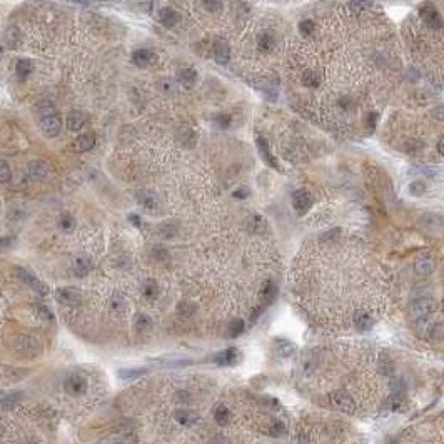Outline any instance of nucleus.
I'll return each instance as SVG.
<instances>
[{"instance_id": "obj_52", "label": "nucleus", "mask_w": 444, "mask_h": 444, "mask_svg": "<svg viewBox=\"0 0 444 444\" xmlns=\"http://www.w3.org/2000/svg\"><path fill=\"white\" fill-rule=\"evenodd\" d=\"M216 124L219 125L221 129H226L231 125V116H227V114H221V116L216 117Z\"/></svg>"}, {"instance_id": "obj_16", "label": "nucleus", "mask_w": 444, "mask_h": 444, "mask_svg": "<svg viewBox=\"0 0 444 444\" xmlns=\"http://www.w3.org/2000/svg\"><path fill=\"white\" fill-rule=\"evenodd\" d=\"M212 361L219 366H234L239 361V351L236 347H229L226 351L217 352L216 356L212 358Z\"/></svg>"}, {"instance_id": "obj_26", "label": "nucleus", "mask_w": 444, "mask_h": 444, "mask_svg": "<svg viewBox=\"0 0 444 444\" xmlns=\"http://www.w3.org/2000/svg\"><path fill=\"white\" fill-rule=\"evenodd\" d=\"M294 344L286 341V339H276L274 341V351L279 354L281 358H289L294 352Z\"/></svg>"}, {"instance_id": "obj_43", "label": "nucleus", "mask_w": 444, "mask_h": 444, "mask_svg": "<svg viewBox=\"0 0 444 444\" xmlns=\"http://www.w3.org/2000/svg\"><path fill=\"white\" fill-rule=\"evenodd\" d=\"M202 5L207 12L217 14V12H221L224 7V0H202Z\"/></svg>"}, {"instance_id": "obj_31", "label": "nucleus", "mask_w": 444, "mask_h": 444, "mask_svg": "<svg viewBox=\"0 0 444 444\" xmlns=\"http://www.w3.org/2000/svg\"><path fill=\"white\" fill-rule=\"evenodd\" d=\"M160 292V287L157 284V281L154 279H147L142 286V294L144 297H147V299H155V297L159 296Z\"/></svg>"}, {"instance_id": "obj_34", "label": "nucleus", "mask_w": 444, "mask_h": 444, "mask_svg": "<svg viewBox=\"0 0 444 444\" xmlns=\"http://www.w3.org/2000/svg\"><path fill=\"white\" fill-rule=\"evenodd\" d=\"M152 319H150L149 314H144V312H140V314L135 316V329H137L139 332H145L149 331L150 327H152Z\"/></svg>"}, {"instance_id": "obj_51", "label": "nucleus", "mask_w": 444, "mask_h": 444, "mask_svg": "<svg viewBox=\"0 0 444 444\" xmlns=\"http://www.w3.org/2000/svg\"><path fill=\"white\" fill-rule=\"evenodd\" d=\"M431 337L437 339V341L444 339V322H437L436 326L431 329Z\"/></svg>"}, {"instance_id": "obj_50", "label": "nucleus", "mask_w": 444, "mask_h": 444, "mask_svg": "<svg viewBox=\"0 0 444 444\" xmlns=\"http://www.w3.org/2000/svg\"><path fill=\"white\" fill-rule=\"evenodd\" d=\"M159 88L165 94L174 92V82H172L169 77H164V79H160V82H159Z\"/></svg>"}, {"instance_id": "obj_40", "label": "nucleus", "mask_w": 444, "mask_h": 444, "mask_svg": "<svg viewBox=\"0 0 444 444\" xmlns=\"http://www.w3.org/2000/svg\"><path fill=\"white\" fill-rule=\"evenodd\" d=\"M177 311H179L181 316L191 317L197 311V306L191 301H182V302H179V306H177Z\"/></svg>"}, {"instance_id": "obj_24", "label": "nucleus", "mask_w": 444, "mask_h": 444, "mask_svg": "<svg viewBox=\"0 0 444 444\" xmlns=\"http://www.w3.org/2000/svg\"><path fill=\"white\" fill-rule=\"evenodd\" d=\"M137 199H139V204H140V206L145 207V209H149V211H154V209L159 206L157 196H155L154 192H150V191H142V192H140V194L137 196Z\"/></svg>"}, {"instance_id": "obj_28", "label": "nucleus", "mask_w": 444, "mask_h": 444, "mask_svg": "<svg viewBox=\"0 0 444 444\" xmlns=\"http://www.w3.org/2000/svg\"><path fill=\"white\" fill-rule=\"evenodd\" d=\"M177 137H179V142L184 147H194L196 145V132L191 127H182L177 132Z\"/></svg>"}, {"instance_id": "obj_10", "label": "nucleus", "mask_w": 444, "mask_h": 444, "mask_svg": "<svg viewBox=\"0 0 444 444\" xmlns=\"http://www.w3.org/2000/svg\"><path fill=\"white\" fill-rule=\"evenodd\" d=\"M214 59L221 65H226L227 62L231 60V45H229L227 40L224 39L216 40V44H214Z\"/></svg>"}, {"instance_id": "obj_1", "label": "nucleus", "mask_w": 444, "mask_h": 444, "mask_svg": "<svg viewBox=\"0 0 444 444\" xmlns=\"http://www.w3.org/2000/svg\"><path fill=\"white\" fill-rule=\"evenodd\" d=\"M14 351L20 358H35L42 352V344L37 337L20 334L14 339Z\"/></svg>"}, {"instance_id": "obj_25", "label": "nucleus", "mask_w": 444, "mask_h": 444, "mask_svg": "<svg viewBox=\"0 0 444 444\" xmlns=\"http://www.w3.org/2000/svg\"><path fill=\"white\" fill-rule=\"evenodd\" d=\"M354 324H356V327L359 329V331H368V329L374 326V319L371 317L369 312L359 311V312H356V316H354Z\"/></svg>"}, {"instance_id": "obj_8", "label": "nucleus", "mask_w": 444, "mask_h": 444, "mask_svg": "<svg viewBox=\"0 0 444 444\" xmlns=\"http://www.w3.org/2000/svg\"><path fill=\"white\" fill-rule=\"evenodd\" d=\"M64 388L70 396H82V394L87 393L88 383H87V379L83 378V376L72 374V376H69V378L65 379Z\"/></svg>"}, {"instance_id": "obj_45", "label": "nucleus", "mask_w": 444, "mask_h": 444, "mask_svg": "<svg viewBox=\"0 0 444 444\" xmlns=\"http://www.w3.org/2000/svg\"><path fill=\"white\" fill-rule=\"evenodd\" d=\"M268 432H269V436H273V437H281V436H284V434H286V424H284V422L276 421V422H273V424L269 426Z\"/></svg>"}, {"instance_id": "obj_22", "label": "nucleus", "mask_w": 444, "mask_h": 444, "mask_svg": "<svg viewBox=\"0 0 444 444\" xmlns=\"http://www.w3.org/2000/svg\"><path fill=\"white\" fill-rule=\"evenodd\" d=\"M257 149H259L260 155H262V159L265 160V164H269L271 167H274V169H278V170H279V164H278V162H276L274 155L271 154L269 145H268V140H265L264 137H260V135L257 137Z\"/></svg>"}, {"instance_id": "obj_3", "label": "nucleus", "mask_w": 444, "mask_h": 444, "mask_svg": "<svg viewBox=\"0 0 444 444\" xmlns=\"http://www.w3.org/2000/svg\"><path fill=\"white\" fill-rule=\"evenodd\" d=\"M419 15H421V19L424 20V24L429 25L431 29H434V30L442 29V25H444L442 17H441L439 10L436 9V5L432 2L421 4L419 5Z\"/></svg>"}, {"instance_id": "obj_64", "label": "nucleus", "mask_w": 444, "mask_h": 444, "mask_svg": "<svg viewBox=\"0 0 444 444\" xmlns=\"http://www.w3.org/2000/svg\"><path fill=\"white\" fill-rule=\"evenodd\" d=\"M77 2H85V0H77Z\"/></svg>"}, {"instance_id": "obj_62", "label": "nucleus", "mask_w": 444, "mask_h": 444, "mask_svg": "<svg viewBox=\"0 0 444 444\" xmlns=\"http://www.w3.org/2000/svg\"><path fill=\"white\" fill-rule=\"evenodd\" d=\"M12 242L10 241V237H4V239H0V247H7V245Z\"/></svg>"}, {"instance_id": "obj_58", "label": "nucleus", "mask_w": 444, "mask_h": 444, "mask_svg": "<svg viewBox=\"0 0 444 444\" xmlns=\"http://www.w3.org/2000/svg\"><path fill=\"white\" fill-rule=\"evenodd\" d=\"M296 444H309V439H307V434L304 431H299L296 434Z\"/></svg>"}, {"instance_id": "obj_14", "label": "nucleus", "mask_w": 444, "mask_h": 444, "mask_svg": "<svg viewBox=\"0 0 444 444\" xmlns=\"http://www.w3.org/2000/svg\"><path fill=\"white\" fill-rule=\"evenodd\" d=\"M99 444H135V436L129 431H117L102 437Z\"/></svg>"}, {"instance_id": "obj_4", "label": "nucleus", "mask_w": 444, "mask_h": 444, "mask_svg": "<svg viewBox=\"0 0 444 444\" xmlns=\"http://www.w3.org/2000/svg\"><path fill=\"white\" fill-rule=\"evenodd\" d=\"M329 403L336 407V409L347 412V414H351V412H354V409H356V401H354L352 396L346 393V391H332V393L329 394Z\"/></svg>"}, {"instance_id": "obj_48", "label": "nucleus", "mask_w": 444, "mask_h": 444, "mask_svg": "<svg viewBox=\"0 0 444 444\" xmlns=\"http://www.w3.org/2000/svg\"><path fill=\"white\" fill-rule=\"evenodd\" d=\"M20 399H22V394L20 393H12V394H9L7 398H4V401H2V404H4V407H14V406H17L19 403H20Z\"/></svg>"}, {"instance_id": "obj_21", "label": "nucleus", "mask_w": 444, "mask_h": 444, "mask_svg": "<svg viewBox=\"0 0 444 444\" xmlns=\"http://www.w3.org/2000/svg\"><path fill=\"white\" fill-rule=\"evenodd\" d=\"M91 269H92V262H91V259L85 257V255L75 257L74 264H72V271H74V274L77 276V278H85V276L91 273Z\"/></svg>"}, {"instance_id": "obj_2", "label": "nucleus", "mask_w": 444, "mask_h": 444, "mask_svg": "<svg viewBox=\"0 0 444 444\" xmlns=\"http://www.w3.org/2000/svg\"><path fill=\"white\" fill-rule=\"evenodd\" d=\"M434 309H436L434 301L429 299V297H421V299H417V301H414L411 304L409 316H411V319L414 322H421V321L427 319V317L432 314V311H434Z\"/></svg>"}, {"instance_id": "obj_30", "label": "nucleus", "mask_w": 444, "mask_h": 444, "mask_svg": "<svg viewBox=\"0 0 444 444\" xmlns=\"http://www.w3.org/2000/svg\"><path fill=\"white\" fill-rule=\"evenodd\" d=\"M388 407L391 411H396V412H401L406 409V399L404 396L401 393H393L391 394V398L388 399Z\"/></svg>"}, {"instance_id": "obj_54", "label": "nucleus", "mask_w": 444, "mask_h": 444, "mask_svg": "<svg viewBox=\"0 0 444 444\" xmlns=\"http://www.w3.org/2000/svg\"><path fill=\"white\" fill-rule=\"evenodd\" d=\"M122 307H124V301L119 296H114L111 299V309L117 312V311H122Z\"/></svg>"}, {"instance_id": "obj_53", "label": "nucleus", "mask_w": 444, "mask_h": 444, "mask_svg": "<svg viewBox=\"0 0 444 444\" xmlns=\"http://www.w3.org/2000/svg\"><path fill=\"white\" fill-rule=\"evenodd\" d=\"M175 232H177V227L174 226V224H165L164 227H162V234H164V237H167V239H170L172 236H175Z\"/></svg>"}, {"instance_id": "obj_41", "label": "nucleus", "mask_w": 444, "mask_h": 444, "mask_svg": "<svg viewBox=\"0 0 444 444\" xmlns=\"http://www.w3.org/2000/svg\"><path fill=\"white\" fill-rule=\"evenodd\" d=\"M59 226H60L62 231H67V232L74 231V227H75V219H74V216H70V214H62L60 221H59Z\"/></svg>"}, {"instance_id": "obj_32", "label": "nucleus", "mask_w": 444, "mask_h": 444, "mask_svg": "<svg viewBox=\"0 0 444 444\" xmlns=\"http://www.w3.org/2000/svg\"><path fill=\"white\" fill-rule=\"evenodd\" d=\"M302 83H304L306 87H309V88L319 87V83H321V75L317 74L316 70L307 69V70L304 72V74H302Z\"/></svg>"}, {"instance_id": "obj_37", "label": "nucleus", "mask_w": 444, "mask_h": 444, "mask_svg": "<svg viewBox=\"0 0 444 444\" xmlns=\"http://www.w3.org/2000/svg\"><path fill=\"white\" fill-rule=\"evenodd\" d=\"M244 329H245V324L242 319H234V321H231V324H229L227 334H229V337H232V339L239 337L244 332Z\"/></svg>"}, {"instance_id": "obj_7", "label": "nucleus", "mask_w": 444, "mask_h": 444, "mask_svg": "<svg viewBox=\"0 0 444 444\" xmlns=\"http://www.w3.org/2000/svg\"><path fill=\"white\" fill-rule=\"evenodd\" d=\"M292 207H294V211L299 214V216H304L312 207L311 192L307 189H297L294 194H292Z\"/></svg>"}, {"instance_id": "obj_19", "label": "nucleus", "mask_w": 444, "mask_h": 444, "mask_svg": "<svg viewBox=\"0 0 444 444\" xmlns=\"http://www.w3.org/2000/svg\"><path fill=\"white\" fill-rule=\"evenodd\" d=\"M177 82L181 83V87L192 88L197 82V72L191 69V67H186V69L179 70V74H177Z\"/></svg>"}, {"instance_id": "obj_27", "label": "nucleus", "mask_w": 444, "mask_h": 444, "mask_svg": "<svg viewBox=\"0 0 444 444\" xmlns=\"http://www.w3.org/2000/svg\"><path fill=\"white\" fill-rule=\"evenodd\" d=\"M34 70V64L32 60L29 59H20L17 60V64H15V74H17L19 79H27V77L32 74Z\"/></svg>"}, {"instance_id": "obj_9", "label": "nucleus", "mask_w": 444, "mask_h": 444, "mask_svg": "<svg viewBox=\"0 0 444 444\" xmlns=\"http://www.w3.org/2000/svg\"><path fill=\"white\" fill-rule=\"evenodd\" d=\"M49 172H50V165L47 164L45 160H42V159L32 160L27 165V174H29V177L32 181H42V179H45V177L49 175Z\"/></svg>"}, {"instance_id": "obj_18", "label": "nucleus", "mask_w": 444, "mask_h": 444, "mask_svg": "<svg viewBox=\"0 0 444 444\" xmlns=\"http://www.w3.org/2000/svg\"><path fill=\"white\" fill-rule=\"evenodd\" d=\"M94 144H96V135L82 134L72 142V149H74L75 152H87V150H91L94 147Z\"/></svg>"}, {"instance_id": "obj_6", "label": "nucleus", "mask_w": 444, "mask_h": 444, "mask_svg": "<svg viewBox=\"0 0 444 444\" xmlns=\"http://www.w3.org/2000/svg\"><path fill=\"white\" fill-rule=\"evenodd\" d=\"M39 127L45 137H57L62 130V119L59 114H50V116L39 119Z\"/></svg>"}, {"instance_id": "obj_55", "label": "nucleus", "mask_w": 444, "mask_h": 444, "mask_svg": "<svg viewBox=\"0 0 444 444\" xmlns=\"http://www.w3.org/2000/svg\"><path fill=\"white\" fill-rule=\"evenodd\" d=\"M431 116L436 119V121L444 122V106H437L431 111Z\"/></svg>"}, {"instance_id": "obj_17", "label": "nucleus", "mask_w": 444, "mask_h": 444, "mask_svg": "<svg viewBox=\"0 0 444 444\" xmlns=\"http://www.w3.org/2000/svg\"><path fill=\"white\" fill-rule=\"evenodd\" d=\"M436 269V260L431 257V255H421V257L416 259L414 262V271L419 276H429L434 273Z\"/></svg>"}, {"instance_id": "obj_56", "label": "nucleus", "mask_w": 444, "mask_h": 444, "mask_svg": "<svg viewBox=\"0 0 444 444\" xmlns=\"http://www.w3.org/2000/svg\"><path fill=\"white\" fill-rule=\"evenodd\" d=\"M339 234H341V229H332V231L326 232L322 236V241H334V239L339 237Z\"/></svg>"}, {"instance_id": "obj_59", "label": "nucleus", "mask_w": 444, "mask_h": 444, "mask_svg": "<svg viewBox=\"0 0 444 444\" xmlns=\"http://www.w3.org/2000/svg\"><path fill=\"white\" fill-rule=\"evenodd\" d=\"M376 122H378V114H376V112H371V114H369V125H371V129H374V127H376Z\"/></svg>"}, {"instance_id": "obj_49", "label": "nucleus", "mask_w": 444, "mask_h": 444, "mask_svg": "<svg viewBox=\"0 0 444 444\" xmlns=\"http://www.w3.org/2000/svg\"><path fill=\"white\" fill-rule=\"evenodd\" d=\"M10 177H12L10 165L5 160H0V182H9Z\"/></svg>"}, {"instance_id": "obj_63", "label": "nucleus", "mask_w": 444, "mask_h": 444, "mask_svg": "<svg viewBox=\"0 0 444 444\" xmlns=\"http://www.w3.org/2000/svg\"><path fill=\"white\" fill-rule=\"evenodd\" d=\"M388 444H399V442H398V441H389Z\"/></svg>"}, {"instance_id": "obj_57", "label": "nucleus", "mask_w": 444, "mask_h": 444, "mask_svg": "<svg viewBox=\"0 0 444 444\" xmlns=\"http://www.w3.org/2000/svg\"><path fill=\"white\" fill-rule=\"evenodd\" d=\"M249 196V191L247 189H244V187H241V189H237V191H234L232 192V197L234 199H245V197Z\"/></svg>"}, {"instance_id": "obj_29", "label": "nucleus", "mask_w": 444, "mask_h": 444, "mask_svg": "<svg viewBox=\"0 0 444 444\" xmlns=\"http://www.w3.org/2000/svg\"><path fill=\"white\" fill-rule=\"evenodd\" d=\"M214 419L219 426H226L229 421H231V411H229L227 406L224 404H217L216 409H214Z\"/></svg>"}, {"instance_id": "obj_46", "label": "nucleus", "mask_w": 444, "mask_h": 444, "mask_svg": "<svg viewBox=\"0 0 444 444\" xmlns=\"http://www.w3.org/2000/svg\"><path fill=\"white\" fill-rule=\"evenodd\" d=\"M349 7L354 12H363V10L373 7V0H349Z\"/></svg>"}, {"instance_id": "obj_11", "label": "nucleus", "mask_w": 444, "mask_h": 444, "mask_svg": "<svg viewBox=\"0 0 444 444\" xmlns=\"http://www.w3.org/2000/svg\"><path fill=\"white\" fill-rule=\"evenodd\" d=\"M157 17H159V22L167 29L175 27V25L181 22V14L172 7H162L159 10Z\"/></svg>"}, {"instance_id": "obj_38", "label": "nucleus", "mask_w": 444, "mask_h": 444, "mask_svg": "<svg viewBox=\"0 0 444 444\" xmlns=\"http://www.w3.org/2000/svg\"><path fill=\"white\" fill-rule=\"evenodd\" d=\"M426 184H424V181H412L411 184H409V187H407V191H409V194L412 196V197H421V196H424V192H426Z\"/></svg>"}, {"instance_id": "obj_39", "label": "nucleus", "mask_w": 444, "mask_h": 444, "mask_svg": "<svg viewBox=\"0 0 444 444\" xmlns=\"http://www.w3.org/2000/svg\"><path fill=\"white\" fill-rule=\"evenodd\" d=\"M35 112L39 114V119H40V117L50 116V114H55V107L54 104L49 101H42L37 104V107H35Z\"/></svg>"}, {"instance_id": "obj_33", "label": "nucleus", "mask_w": 444, "mask_h": 444, "mask_svg": "<svg viewBox=\"0 0 444 444\" xmlns=\"http://www.w3.org/2000/svg\"><path fill=\"white\" fill-rule=\"evenodd\" d=\"M274 45H276V42L271 34H262L257 40V49L262 52V54H269V52L274 49Z\"/></svg>"}, {"instance_id": "obj_35", "label": "nucleus", "mask_w": 444, "mask_h": 444, "mask_svg": "<svg viewBox=\"0 0 444 444\" xmlns=\"http://www.w3.org/2000/svg\"><path fill=\"white\" fill-rule=\"evenodd\" d=\"M276 296H278V286H276L273 281H268L262 287V297L265 304H271V302L276 299Z\"/></svg>"}, {"instance_id": "obj_42", "label": "nucleus", "mask_w": 444, "mask_h": 444, "mask_svg": "<svg viewBox=\"0 0 444 444\" xmlns=\"http://www.w3.org/2000/svg\"><path fill=\"white\" fill-rule=\"evenodd\" d=\"M19 29L15 27V25H12V27L7 29V32H5V42H7L9 47H17V42H19Z\"/></svg>"}, {"instance_id": "obj_61", "label": "nucleus", "mask_w": 444, "mask_h": 444, "mask_svg": "<svg viewBox=\"0 0 444 444\" xmlns=\"http://www.w3.org/2000/svg\"><path fill=\"white\" fill-rule=\"evenodd\" d=\"M437 150H439L441 155H444V135H441L439 142H437Z\"/></svg>"}, {"instance_id": "obj_36", "label": "nucleus", "mask_w": 444, "mask_h": 444, "mask_svg": "<svg viewBox=\"0 0 444 444\" xmlns=\"http://www.w3.org/2000/svg\"><path fill=\"white\" fill-rule=\"evenodd\" d=\"M144 374H147L145 368H134V369H121L119 371V378L122 379H137L142 378Z\"/></svg>"}, {"instance_id": "obj_13", "label": "nucleus", "mask_w": 444, "mask_h": 444, "mask_svg": "<svg viewBox=\"0 0 444 444\" xmlns=\"http://www.w3.org/2000/svg\"><path fill=\"white\" fill-rule=\"evenodd\" d=\"M88 122V116L82 111H72L69 116H67V127L72 132H80V130L85 127V124Z\"/></svg>"}, {"instance_id": "obj_60", "label": "nucleus", "mask_w": 444, "mask_h": 444, "mask_svg": "<svg viewBox=\"0 0 444 444\" xmlns=\"http://www.w3.org/2000/svg\"><path fill=\"white\" fill-rule=\"evenodd\" d=\"M129 221L134 224L135 227H140V217L135 216V214H132V216H129Z\"/></svg>"}, {"instance_id": "obj_44", "label": "nucleus", "mask_w": 444, "mask_h": 444, "mask_svg": "<svg viewBox=\"0 0 444 444\" xmlns=\"http://www.w3.org/2000/svg\"><path fill=\"white\" fill-rule=\"evenodd\" d=\"M35 314H37L39 319H42V321H47V322L54 321V314H52V311L44 304L35 306Z\"/></svg>"}, {"instance_id": "obj_23", "label": "nucleus", "mask_w": 444, "mask_h": 444, "mask_svg": "<svg viewBox=\"0 0 444 444\" xmlns=\"http://www.w3.org/2000/svg\"><path fill=\"white\" fill-rule=\"evenodd\" d=\"M247 229L254 234H262L268 231V221L260 214H254L247 219Z\"/></svg>"}, {"instance_id": "obj_20", "label": "nucleus", "mask_w": 444, "mask_h": 444, "mask_svg": "<svg viewBox=\"0 0 444 444\" xmlns=\"http://www.w3.org/2000/svg\"><path fill=\"white\" fill-rule=\"evenodd\" d=\"M174 417H175V421L179 422V424L186 426V427L194 426L196 422L199 421V416H197L196 412L191 411V409H177L174 412Z\"/></svg>"}, {"instance_id": "obj_15", "label": "nucleus", "mask_w": 444, "mask_h": 444, "mask_svg": "<svg viewBox=\"0 0 444 444\" xmlns=\"http://www.w3.org/2000/svg\"><path fill=\"white\" fill-rule=\"evenodd\" d=\"M57 297H59L60 302L75 306L82 301V292L77 287H62V289L57 291Z\"/></svg>"}, {"instance_id": "obj_47", "label": "nucleus", "mask_w": 444, "mask_h": 444, "mask_svg": "<svg viewBox=\"0 0 444 444\" xmlns=\"http://www.w3.org/2000/svg\"><path fill=\"white\" fill-rule=\"evenodd\" d=\"M299 32L304 35V37H311V34L314 32V22L312 20H302L299 24Z\"/></svg>"}, {"instance_id": "obj_12", "label": "nucleus", "mask_w": 444, "mask_h": 444, "mask_svg": "<svg viewBox=\"0 0 444 444\" xmlns=\"http://www.w3.org/2000/svg\"><path fill=\"white\" fill-rule=\"evenodd\" d=\"M155 60H157L155 54H154V52L147 50V49H139V50H135L132 54L134 65H137L139 69H147V67L152 65Z\"/></svg>"}, {"instance_id": "obj_5", "label": "nucleus", "mask_w": 444, "mask_h": 444, "mask_svg": "<svg viewBox=\"0 0 444 444\" xmlns=\"http://www.w3.org/2000/svg\"><path fill=\"white\" fill-rule=\"evenodd\" d=\"M15 276H17L24 284H27L29 287H32L35 292H39V294L42 296L49 294V286H47L44 281H40L37 276H34L30 271L24 268H15Z\"/></svg>"}]
</instances>
